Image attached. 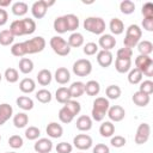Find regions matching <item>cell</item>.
I'll return each instance as SVG.
<instances>
[{"label": "cell", "mask_w": 153, "mask_h": 153, "mask_svg": "<svg viewBox=\"0 0 153 153\" xmlns=\"http://www.w3.org/2000/svg\"><path fill=\"white\" fill-rule=\"evenodd\" d=\"M73 145H74L75 148H78L80 151H86V149H88V148L92 147L93 140L87 134H78L73 139Z\"/></svg>", "instance_id": "10"}, {"label": "cell", "mask_w": 153, "mask_h": 153, "mask_svg": "<svg viewBox=\"0 0 153 153\" xmlns=\"http://www.w3.org/2000/svg\"><path fill=\"white\" fill-rule=\"evenodd\" d=\"M55 80L57 84L60 85H65L71 80V73L66 67H59L55 71V75H54Z\"/></svg>", "instance_id": "16"}, {"label": "cell", "mask_w": 153, "mask_h": 153, "mask_svg": "<svg viewBox=\"0 0 153 153\" xmlns=\"http://www.w3.org/2000/svg\"><path fill=\"white\" fill-rule=\"evenodd\" d=\"M53 26H54V30L57 33H65V32H67V25H66V20H65V17L63 16L56 17L55 20H54Z\"/></svg>", "instance_id": "37"}, {"label": "cell", "mask_w": 153, "mask_h": 153, "mask_svg": "<svg viewBox=\"0 0 153 153\" xmlns=\"http://www.w3.org/2000/svg\"><path fill=\"white\" fill-rule=\"evenodd\" d=\"M115 68L118 73H127L131 69V60L116 59L115 60Z\"/></svg>", "instance_id": "31"}, {"label": "cell", "mask_w": 153, "mask_h": 153, "mask_svg": "<svg viewBox=\"0 0 153 153\" xmlns=\"http://www.w3.org/2000/svg\"><path fill=\"white\" fill-rule=\"evenodd\" d=\"M5 153H17V152H5Z\"/></svg>", "instance_id": "58"}, {"label": "cell", "mask_w": 153, "mask_h": 153, "mask_svg": "<svg viewBox=\"0 0 153 153\" xmlns=\"http://www.w3.org/2000/svg\"><path fill=\"white\" fill-rule=\"evenodd\" d=\"M115 133V124L111 121H105L99 127V134L103 137H111Z\"/></svg>", "instance_id": "20"}, {"label": "cell", "mask_w": 153, "mask_h": 153, "mask_svg": "<svg viewBox=\"0 0 153 153\" xmlns=\"http://www.w3.org/2000/svg\"><path fill=\"white\" fill-rule=\"evenodd\" d=\"M131 99H133L134 104L137 105V106H140V108L148 105V103H149V100H151V98H149L148 94L142 93V92H140V91L135 92V93L133 94V98H131Z\"/></svg>", "instance_id": "23"}, {"label": "cell", "mask_w": 153, "mask_h": 153, "mask_svg": "<svg viewBox=\"0 0 153 153\" xmlns=\"http://www.w3.org/2000/svg\"><path fill=\"white\" fill-rule=\"evenodd\" d=\"M16 103H17L18 108H20V109H23L25 111L31 110L33 108V100L30 97H27V96H20V97H18L16 99Z\"/></svg>", "instance_id": "32"}, {"label": "cell", "mask_w": 153, "mask_h": 153, "mask_svg": "<svg viewBox=\"0 0 153 153\" xmlns=\"http://www.w3.org/2000/svg\"><path fill=\"white\" fill-rule=\"evenodd\" d=\"M68 90H69V93H71L72 98L81 97L85 93V84L82 81H74L68 87Z\"/></svg>", "instance_id": "18"}, {"label": "cell", "mask_w": 153, "mask_h": 153, "mask_svg": "<svg viewBox=\"0 0 153 153\" xmlns=\"http://www.w3.org/2000/svg\"><path fill=\"white\" fill-rule=\"evenodd\" d=\"M108 117L110 118L111 122H120L126 116V110L121 106V105H112L108 109V112H106Z\"/></svg>", "instance_id": "11"}, {"label": "cell", "mask_w": 153, "mask_h": 153, "mask_svg": "<svg viewBox=\"0 0 153 153\" xmlns=\"http://www.w3.org/2000/svg\"><path fill=\"white\" fill-rule=\"evenodd\" d=\"M139 91L151 96L153 93V81L152 80H143V81H141L140 86H139Z\"/></svg>", "instance_id": "45"}, {"label": "cell", "mask_w": 153, "mask_h": 153, "mask_svg": "<svg viewBox=\"0 0 153 153\" xmlns=\"http://www.w3.org/2000/svg\"><path fill=\"white\" fill-rule=\"evenodd\" d=\"M39 135H41V130L35 126H31L25 130V137L27 140H37Z\"/></svg>", "instance_id": "46"}, {"label": "cell", "mask_w": 153, "mask_h": 153, "mask_svg": "<svg viewBox=\"0 0 153 153\" xmlns=\"http://www.w3.org/2000/svg\"><path fill=\"white\" fill-rule=\"evenodd\" d=\"M19 71L23 73V74H29L33 71V61L29 57H22L20 61H19Z\"/></svg>", "instance_id": "29"}, {"label": "cell", "mask_w": 153, "mask_h": 153, "mask_svg": "<svg viewBox=\"0 0 153 153\" xmlns=\"http://www.w3.org/2000/svg\"><path fill=\"white\" fill-rule=\"evenodd\" d=\"M14 41V36L11 33L10 30H2L0 31V44L1 45H10Z\"/></svg>", "instance_id": "41"}, {"label": "cell", "mask_w": 153, "mask_h": 153, "mask_svg": "<svg viewBox=\"0 0 153 153\" xmlns=\"http://www.w3.org/2000/svg\"><path fill=\"white\" fill-rule=\"evenodd\" d=\"M12 115H13V109L10 104L7 103L0 104V126H2L6 121H8Z\"/></svg>", "instance_id": "19"}, {"label": "cell", "mask_w": 153, "mask_h": 153, "mask_svg": "<svg viewBox=\"0 0 153 153\" xmlns=\"http://www.w3.org/2000/svg\"><path fill=\"white\" fill-rule=\"evenodd\" d=\"M45 44H47V42L42 36H36L27 41L14 43L11 47V54L17 57H23L24 55H27V54L41 53L44 50Z\"/></svg>", "instance_id": "1"}, {"label": "cell", "mask_w": 153, "mask_h": 153, "mask_svg": "<svg viewBox=\"0 0 153 153\" xmlns=\"http://www.w3.org/2000/svg\"><path fill=\"white\" fill-rule=\"evenodd\" d=\"M11 33L16 36H24V35H31L36 30V23L31 18H23V19H17L13 20L10 25Z\"/></svg>", "instance_id": "2"}, {"label": "cell", "mask_w": 153, "mask_h": 153, "mask_svg": "<svg viewBox=\"0 0 153 153\" xmlns=\"http://www.w3.org/2000/svg\"><path fill=\"white\" fill-rule=\"evenodd\" d=\"M120 10L123 14H131L135 11V4L131 0H123L120 4Z\"/></svg>", "instance_id": "42"}, {"label": "cell", "mask_w": 153, "mask_h": 153, "mask_svg": "<svg viewBox=\"0 0 153 153\" xmlns=\"http://www.w3.org/2000/svg\"><path fill=\"white\" fill-rule=\"evenodd\" d=\"M45 131H47V134H48L49 137H51V139H59L63 134V128L57 122H50L47 126Z\"/></svg>", "instance_id": "15"}, {"label": "cell", "mask_w": 153, "mask_h": 153, "mask_svg": "<svg viewBox=\"0 0 153 153\" xmlns=\"http://www.w3.org/2000/svg\"><path fill=\"white\" fill-rule=\"evenodd\" d=\"M126 142H127V140H126V137L122 136V135H115V136L111 137V141H110L111 146H114V147H116V148L123 147V146L126 145Z\"/></svg>", "instance_id": "50"}, {"label": "cell", "mask_w": 153, "mask_h": 153, "mask_svg": "<svg viewBox=\"0 0 153 153\" xmlns=\"http://www.w3.org/2000/svg\"><path fill=\"white\" fill-rule=\"evenodd\" d=\"M98 45L102 48V50H111L116 45V38L110 33H103L100 35L98 39Z\"/></svg>", "instance_id": "13"}, {"label": "cell", "mask_w": 153, "mask_h": 153, "mask_svg": "<svg viewBox=\"0 0 153 153\" xmlns=\"http://www.w3.org/2000/svg\"><path fill=\"white\" fill-rule=\"evenodd\" d=\"M29 123V116L25 112H18L13 116V124L16 128H24Z\"/></svg>", "instance_id": "33"}, {"label": "cell", "mask_w": 153, "mask_h": 153, "mask_svg": "<svg viewBox=\"0 0 153 153\" xmlns=\"http://www.w3.org/2000/svg\"><path fill=\"white\" fill-rule=\"evenodd\" d=\"M72 151H73V146L68 142H65V141L57 143V146H56L57 153H72Z\"/></svg>", "instance_id": "51"}, {"label": "cell", "mask_w": 153, "mask_h": 153, "mask_svg": "<svg viewBox=\"0 0 153 153\" xmlns=\"http://www.w3.org/2000/svg\"><path fill=\"white\" fill-rule=\"evenodd\" d=\"M55 4L54 0L51 1H47V0H38V1H35L31 6V13L32 16L36 18V19H42L45 14H47V11L50 6H53Z\"/></svg>", "instance_id": "7"}, {"label": "cell", "mask_w": 153, "mask_h": 153, "mask_svg": "<svg viewBox=\"0 0 153 153\" xmlns=\"http://www.w3.org/2000/svg\"><path fill=\"white\" fill-rule=\"evenodd\" d=\"M63 106L67 108V109L74 115V117H75V116L80 112V110H81V105H80V103L76 102V100H74V99H69L67 103L63 104Z\"/></svg>", "instance_id": "44"}, {"label": "cell", "mask_w": 153, "mask_h": 153, "mask_svg": "<svg viewBox=\"0 0 153 153\" xmlns=\"http://www.w3.org/2000/svg\"><path fill=\"white\" fill-rule=\"evenodd\" d=\"M55 99H56L59 103H61V104H65V103H67L69 99H72L68 87H65V86L59 87V88L56 90V92H55Z\"/></svg>", "instance_id": "22"}, {"label": "cell", "mask_w": 153, "mask_h": 153, "mask_svg": "<svg viewBox=\"0 0 153 153\" xmlns=\"http://www.w3.org/2000/svg\"><path fill=\"white\" fill-rule=\"evenodd\" d=\"M98 44L97 43H94V42H88V43H86L85 45H84V54L85 55H87V56H91V55H94V54H97L98 53Z\"/></svg>", "instance_id": "49"}, {"label": "cell", "mask_w": 153, "mask_h": 153, "mask_svg": "<svg viewBox=\"0 0 153 153\" xmlns=\"http://www.w3.org/2000/svg\"><path fill=\"white\" fill-rule=\"evenodd\" d=\"M109 108H110V103H109L108 98H105V97H97L93 100V106H92V111H91L92 118L96 122L103 121Z\"/></svg>", "instance_id": "3"}, {"label": "cell", "mask_w": 153, "mask_h": 153, "mask_svg": "<svg viewBox=\"0 0 153 153\" xmlns=\"http://www.w3.org/2000/svg\"><path fill=\"white\" fill-rule=\"evenodd\" d=\"M7 19H8V14L6 12V10H0V26L5 25L7 23Z\"/></svg>", "instance_id": "55"}, {"label": "cell", "mask_w": 153, "mask_h": 153, "mask_svg": "<svg viewBox=\"0 0 153 153\" xmlns=\"http://www.w3.org/2000/svg\"><path fill=\"white\" fill-rule=\"evenodd\" d=\"M112 61H114V56H112L111 51H109V50H99L97 53V62L99 63L100 67L106 68L112 63Z\"/></svg>", "instance_id": "14"}, {"label": "cell", "mask_w": 153, "mask_h": 153, "mask_svg": "<svg viewBox=\"0 0 153 153\" xmlns=\"http://www.w3.org/2000/svg\"><path fill=\"white\" fill-rule=\"evenodd\" d=\"M51 93L50 91H48L47 88H42V90H38L36 92V99L39 102V103H43V104H47L51 100Z\"/></svg>", "instance_id": "39"}, {"label": "cell", "mask_w": 153, "mask_h": 153, "mask_svg": "<svg viewBox=\"0 0 153 153\" xmlns=\"http://www.w3.org/2000/svg\"><path fill=\"white\" fill-rule=\"evenodd\" d=\"M4 76L6 79L7 82L10 84H13V82H17L18 79H19V73L16 68H7L4 73Z\"/></svg>", "instance_id": "43"}, {"label": "cell", "mask_w": 153, "mask_h": 153, "mask_svg": "<svg viewBox=\"0 0 153 153\" xmlns=\"http://www.w3.org/2000/svg\"><path fill=\"white\" fill-rule=\"evenodd\" d=\"M67 43H68V45L71 48H79V47H81L84 44V36H82V33L76 32V31L71 33V36L68 37Z\"/></svg>", "instance_id": "25"}, {"label": "cell", "mask_w": 153, "mask_h": 153, "mask_svg": "<svg viewBox=\"0 0 153 153\" xmlns=\"http://www.w3.org/2000/svg\"><path fill=\"white\" fill-rule=\"evenodd\" d=\"M141 12H142L143 18H153V4L152 2L143 4Z\"/></svg>", "instance_id": "52"}, {"label": "cell", "mask_w": 153, "mask_h": 153, "mask_svg": "<svg viewBox=\"0 0 153 153\" xmlns=\"http://www.w3.org/2000/svg\"><path fill=\"white\" fill-rule=\"evenodd\" d=\"M151 135V126L148 123H141L139 124L135 134V143L137 145H143L148 141Z\"/></svg>", "instance_id": "9"}, {"label": "cell", "mask_w": 153, "mask_h": 153, "mask_svg": "<svg viewBox=\"0 0 153 153\" xmlns=\"http://www.w3.org/2000/svg\"><path fill=\"white\" fill-rule=\"evenodd\" d=\"M33 149L37 153H50V151L53 149V142L48 137L37 139V141L33 145Z\"/></svg>", "instance_id": "12"}, {"label": "cell", "mask_w": 153, "mask_h": 153, "mask_svg": "<svg viewBox=\"0 0 153 153\" xmlns=\"http://www.w3.org/2000/svg\"><path fill=\"white\" fill-rule=\"evenodd\" d=\"M53 51L60 56H67L71 53V47L68 45L67 41L65 38H62L61 36H54L50 38L49 42Z\"/></svg>", "instance_id": "6"}, {"label": "cell", "mask_w": 153, "mask_h": 153, "mask_svg": "<svg viewBox=\"0 0 153 153\" xmlns=\"http://www.w3.org/2000/svg\"><path fill=\"white\" fill-rule=\"evenodd\" d=\"M24 141H23V137L20 135H12L8 137V145L10 147H12L13 149H18L23 146Z\"/></svg>", "instance_id": "47"}, {"label": "cell", "mask_w": 153, "mask_h": 153, "mask_svg": "<svg viewBox=\"0 0 153 153\" xmlns=\"http://www.w3.org/2000/svg\"><path fill=\"white\" fill-rule=\"evenodd\" d=\"M142 27L146 31H153V18H143L142 19Z\"/></svg>", "instance_id": "54"}, {"label": "cell", "mask_w": 153, "mask_h": 153, "mask_svg": "<svg viewBox=\"0 0 153 153\" xmlns=\"http://www.w3.org/2000/svg\"><path fill=\"white\" fill-rule=\"evenodd\" d=\"M0 10H1V8H0Z\"/></svg>", "instance_id": "60"}, {"label": "cell", "mask_w": 153, "mask_h": 153, "mask_svg": "<svg viewBox=\"0 0 153 153\" xmlns=\"http://www.w3.org/2000/svg\"><path fill=\"white\" fill-rule=\"evenodd\" d=\"M135 68L140 69L146 76L153 75V60L148 55H137L135 59Z\"/></svg>", "instance_id": "5"}, {"label": "cell", "mask_w": 153, "mask_h": 153, "mask_svg": "<svg viewBox=\"0 0 153 153\" xmlns=\"http://www.w3.org/2000/svg\"><path fill=\"white\" fill-rule=\"evenodd\" d=\"M75 126L80 131H87L92 128V118L87 115H81L78 117Z\"/></svg>", "instance_id": "17"}, {"label": "cell", "mask_w": 153, "mask_h": 153, "mask_svg": "<svg viewBox=\"0 0 153 153\" xmlns=\"http://www.w3.org/2000/svg\"><path fill=\"white\" fill-rule=\"evenodd\" d=\"M142 76L143 74L141 73L140 69L137 68H131L129 72H128V81L133 85H136V84H140L142 81Z\"/></svg>", "instance_id": "35"}, {"label": "cell", "mask_w": 153, "mask_h": 153, "mask_svg": "<svg viewBox=\"0 0 153 153\" xmlns=\"http://www.w3.org/2000/svg\"><path fill=\"white\" fill-rule=\"evenodd\" d=\"M12 13L14 14V16H18V17H20V16H25L26 13H27V11H29V6H27V4L26 2H24V1H17V2H14L13 5H12Z\"/></svg>", "instance_id": "28"}, {"label": "cell", "mask_w": 153, "mask_h": 153, "mask_svg": "<svg viewBox=\"0 0 153 153\" xmlns=\"http://www.w3.org/2000/svg\"><path fill=\"white\" fill-rule=\"evenodd\" d=\"M65 20L67 25V31H75L79 27V18L75 14H65Z\"/></svg>", "instance_id": "30"}, {"label": "cell", "mask_w": 153, "mask_h": 153, "mask_svg": "<svg viewBox=\"0 0 153 153\" xmlns=\"http://www.w3.org/2000/svg\"><path fill=\"white\" fill-rule=\"evenodd\" d=\"M109 29L114 35H121L124 31V24L120 18H112L109 23Z\"/></svg>", "instance_id": "24"}, {"label": "cell", "mask_w": 153, "mask_h": 153, "mask_svg": "<svg viewBox=\"0 0 153 153\" xmlns=\"http://www.w3.org/2000/svg\"><path fill=\"white\" fill-rule=\"evenodd\" d=\"M126 36H129V37H133V38H136V39H140L141 36H142V30L139 25L136 24H131L127 27V31H126Z\"/></svg>", "instance_id": "38"}, {"label": "cell", "mask_w": 153, "mask_h": 153, "mask_svg": "<svg viewBox=\"0 0 153 153\" xmlns=\"http://www.w3.org/2000/svg\"><path fill=\"white\" fill-rule=\"evenodd\" d=\"M121 93H122V91L118 85H109L105 88V94H106L108 99H117V98H120Z\"/></svg>", "instance_id": "36"}, {"label": "cell", "mask_w": 153, "mask_h": 153, "mask_svg": "<svg viewBox=\"0 0 153 153\" xmlns=\"http://www.w3.org/2000/svg\"><path fill=\"white\" fill-rule=\"evenodd\" d=\"M137 50L140 53V55H151V53L153 51V44L151 41H140L137 43Z\"/></svg>", "instance_id": "34"}, {"label": "cell", "mask_w": 153, "mask_h": 153, "mask_svg": "<svg viewBox=\"0 0 153 153\" xmlns=\"http://www.w3.org/2000/svg\"><path fill=\"white\" fill-rule=\"evenodd\" d=\"M59 118H60V121L62 122V123H71L72 121H73V118H74V115L67 109V108H65V106H62L61 109H60V111H59Z\"/></svg>", "instance_id": "40"}, {"label": "cell", "mask_w": 153, "mask_h": 153, "mask_svg": "<svg viewBox=\"0 0 153 153\" xmlns=\"http://www.w3.org/2000/svg\"><path fill=\"white\" fill-rule=\"evenodd\" d=\"M35 88H36V82L31 78H24L19 82V90L23 93H31L35 91Z\"/></svg>", "instance_id": "21"}, {"label": "cell", "mask_w": 153, "mask_h": 153, "mask_svg": "<svg viewBox=\"0 0 153 153\" xmlns=\"http://www.w3.org/2000/svg\"><path fill=\"white\" fill-rule=\"evenodd\" d=\"M1 79H2V75H1V73H0V81H1Z\"/></svg>", "instance_id": "57"}, {"label": "cell", "mask_w": 153, "mask_h": 153, "mask_svg": "<svg viewBox=\"0 0 153 153\" xmlns=\"http://www.w3.org/2000/svg\"><path fill=\"white\" fill-rule=\"evenodd\" d=\"M85 92L88 96H91V97L98 96V93L100 92V85H99V82L96 81V80H88L85 84Z\"/></svg>", "instance_id": "27"}, {"label": "cell", "mask_w": 153, "mask_h": 153, "mask_svg": "<svg viewBox=\"0 0 153 153\" xmlns=\"http://www.w3.org/2000/svg\"><path fill=\"white\" fill-rule=\"evenodd\" d=\"M11 0H0V8L1 7H7V6H10L11 5Z\"/></svg>", "instance_id": "56"}, {"label": "cell", "mask_w": 153, "mask_h": 153, "mask_svg": "<svg viewBox=\"0 0 153 153\" xmlns=\"http://www.w3.org/2000/svg\"><path fill=\"white\" fill-rule=\"evenodd\" d=\"M0 140H1V135H0Z\"/></svg>", "instance_id": "59"}, {"label": "cell", "mask_w": 153, "mask_h": 153, "mask_svg": "<svg viewBox=\"0 0 153 153\" xmlns=\"http://www.w3.org/2000/svg\"><path fill=\"white\" fill-rule=\"evenodd\" d=\"M131 56H133V50L126 47L120 48L116 54V59H122V60H131Z\"/></svg>", "instance_id": "48"}, {"label": "cell", "mask_w": 153, "mask_h": 153, "mask_svg": "<svg viewBox=\"0 0 153 153\" xmlns=\"http://www.w3.org/2000/svg\"><path fill=\"white\" fill-rule=\"evenodd\" d=\"M92 153H110V148L105 143H97L93 147Z\"/></svg>", "instance_id": "53"}, {"label": "cell", "mask_w": 153, "mask_h": 153, "mask_svg": "<svg viewBox=\"0 0 153 153\" xmlns=\"http://www.w3.org/2000/svg\"><path fill=\"white\" fill-rule=\"evenodd\" d=\"M84 29L91 33L94 35H103V32L105 31V22L103 18L100 17H87L84 20Z\"/></svg>", "instance_id": "4"}, {"label": "cell", "mask_w": 153, "mask_h": 153, "mask_svg": "<svg viewBox=\"0 0 153 153\" xmlns=\"http://www.w3.org/2000/svg\"><path fill=\"white\" fill-rule=\"evenodd\" d=\"M92 72V63L87 59H79L73 63V73L78 76H87Z\"/></svg>", "instance_id": "8"}, {"label": "cell", "mask_w": 153, "mask_h": 153, "mask_svg": "<svg viewBox=\"0 0 153 153\" xmlns=\"http://www.w3.org/2000/svg\"><path fill=\"white\" fill-rule=\"evenodd\" d=\"M51 79H53V75H51V72L49 69H41L38 73H37V81L39 85L42 86H47L51 82Z\"/></svg>", "instance_id": "26"}]
</instances>
